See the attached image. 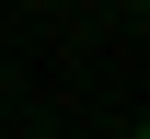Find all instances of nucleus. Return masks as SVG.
<instances>
[{"label": "nucleus", "mask_w": 150, "mask_h": 139, "mask_svg": "<svg viewBox=\"0 0 150 139\" xmlns=\"http://www.w3.org/2000/svg\"><path fill=\"white\" fill-rule=\"evenodd\" d=\"M139 12H150V0H139Z\"/></svg>", "instance_id": "f257e3e1"}, {"label": "nucleus", "mask_w": 150, "mask_h": 139, "mask_svg": "<svg viewBox=\"0 0 150 139\" xmlns=\"http://www.w3.org/2000/svg\"><path fill=\"white\" fill-rule=\"evenodd\" d=\"M139 139H150V128H139Z\"/></svg>", "instance_id": "f03ea898"}]
</instances>
